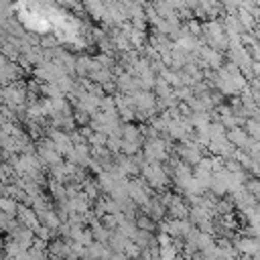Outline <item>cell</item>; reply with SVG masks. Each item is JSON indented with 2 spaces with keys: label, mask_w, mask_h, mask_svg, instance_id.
I'll return each instance as SVG.
<instances>
[{
  "label": "cell",
  "mask_w": 260,
  "mask_h": 260,
  "mask_svg": "<svg viewBox=\"0 0 260 260\" xmlns=\"http://www.w3.org/2000/svg\"><path fill=\"white\" fill-rule=\"evenodd\" d=\"M144 158L150 162H160L167 158V144L162 138H150L144 142Z\"/></svg>",
  "instance_id": "cell-1"
},
{
  "label": "cell",
  "mask_w": 260,
  "mask_h": 260,
  "mask_svg": "<svg viewBox=\"0 0 260 260\" xmlns=\"http://www.w3.org/2000/svg\"><path fill=\"white\" fill-rule=\"evenodd\" d=\"M51 134V144L55 146V150L59 152V154H69L71 150H73V140H71V134H67V132H61V130H51L49 132Z\"/></svg>",
  "instance_id": "cell-2"
},
{
  "label": "cell",
  "mask_w": 260,
  "mask_h": 260,
  "mask_svg": "<svg viewBox=\"0 0 260 260\" xmlns=\"http://www.w3.org/2000/svg\"><path fill=\"white\" fill-rule=\"evenodd\" d=\"M179 154H181V158H183L185 162H193V165H199V162H201L199 148H197V144H193V142L183 144V146L179 148Z\"/></svg>",
  "instance_id": "cell-3"
},
{
  "label": "cell",
  "mask_w": 260,
  "mask_h": 260,
  "mask_svg": "<svg viewBox=\"0 0 260 260\" xmlns=\"http://www.w3.org/2000/svg\"><path fill=\"white\" fill-rule=\"evenodd\" d=\"M67 156L75 165H87L89 162V148H87V144H75Z\"/></svg>",
  "instance_id": "cell-4"
},
{
  "label": "cell",
  "mask_w": 260,
  "mask_h": 260,
  "mask_svg": "<svg viewBox=\"0 0 260 260\" xmlns=\"http://www.w3.org/2000/svg\"><path fill=\"white\" fill-rule=\"evenodd\" d=\"M18 201L16 199H12V197H2L0 199V211H4V213H8L10 217H14L16 213H18Z\"/></svg>",
  "instance_id": "cell-5"
},
{
  "label": "cell",
  "mask_w": 260,
  "mask_h": 260,
  "mask_svg": "<svg viewBox=\"0 0 260 260\" xmlns=\"http://www.w3.org/2000/svg\"><path fill=\"white\" fill-rule=\"evenodd\" d=\"M122 140H126V142H140V130L136 126H122Z\"/></svg>",
  "instance_id": "cell-6"
},
{
  "label": "cell",
  "mask_w": 260,
  "mask_h": 260,
  "mask_svg": "<svg viewBox=\"0 0 260 260\" xmlns=\"http://www.w3.org/2000/svg\"><path fill=\"white\" fill-rule=\"evenodd\" d=\"M136 228L142 230V232H152L154 221H152L148 215H138V217H136Z\"/></svg>",
  "instance_id": "cell-7"
},
{
  "label": "cell",
  "mask_w": 260,
  "mask_h": 260,
  "mask_svg": "<svg viewBox=\"0 0 260 260\" xmlns=\"http://www.w3.org/2000/svg\"><path fill=\"white\" fill-rule=\"evenodd\" d=\"M201 55L207 63H211L213 67H219V55L213 51V49H201Z\"/></svg>",
  "instance_id": "cell-8"
},
{
  "label": "cell",
  "mask_w": 260,
  "mask_h": 260,
  "mask_svg": "<svg viewBox=\"0 0 260 260\" xmlns=\"http://www.w3.org/2000/svg\"><path fill=\"white\" fill-rule=\"evenodd\" d=\"M12 219H14V217H10L8 213L0 211V232H6V230H8V225L12 223Z\"/></svg>",
  "instance_id": "cell-9"
},
{
  "label": "cell",
  "mask_w": 260,
  "mask_h": 260,
  "mask_svg": "<svg viewBox=\"0 0 260 260\" xmlns=\"http://www.w3.org/2000/svg\"><path fill=\"white\" fill-rule=\"evenodd\" d=\"M110 260H130V258H128L126 254H122V252H112Z\"/></svg>",
  "instance_id": "cell-10"
},
{
  "label": "cell",
  "mask_w": 260,
  "mask_h": 260,
  "mask_svg": "<svg viewBox=\"0 0 260 260\" xmlns=\"http://www.w3.org/2000/svg\"><path fill=\"white\" fill-rule=\"evenodd\" d=\"M250 189H252L256 195H260V183H258V181H252V183H250Z\"/></svg>",
  "instance_id": "cell-11"
},
{
  "label": "cell",
  "mask_w": 260,
  "mask_h": 260,
  "mask_svg": "<svg viewBox=\"0 0 260 260\" xmlns=\"http://www.w3.org/2000/svg\"><path fill=\"white\" fill-rule=\"evenodd\" d=\"M24 256H4V260H22Z\"/></svg>",
  "instance_id": "cell-12"
},
{
  "label": "cell",
  "mask_w": 260,
  "mask_h": 260,
  "mask_svg": "<svg viewBox=\"0 0 260 260\" xmlns=\"http://www.w3.org/2000/svg\"><path fill=\"white\" fill-rule=\"evenodd\" d=\"M4 124H6V118H4V114L0 112V128H4Z\"/></svg>",
  "instance_id": "cell-13"
},
{
  "label": "cell",
  "mask_w": 260,
  "mask_h": 260,
  "mask_svg": "<svg viewBox=\"0 0 260 260\" xmlns=\"http://www.w3.org/2000/svg\"><path fill=\"white\" fill-rule=\"evenodd\" d=\"M2 246H4V244H2V240H0V248H2Z\"/></svg>",
  "instance_id": "cell-14"
}]
</instances>
